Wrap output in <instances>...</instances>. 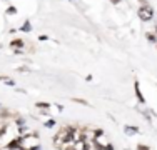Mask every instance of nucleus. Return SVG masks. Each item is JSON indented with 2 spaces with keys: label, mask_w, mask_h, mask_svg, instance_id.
<instances>
[{
  "label": "nucleus",
  "mask_w": 157,
  "mask_h": 150,
  "mask_svg": "<svg viewBox=\"0 0 157 150\" xmlns=\"http://www.w3.org/2000/svg\"><path fill=\"white\" fill-rule=\"evenodd\" d=\"M139 18L142 22H149V20H152V17H154V10H152V7L149 5H142L140 9H139Z\"/></svg>",
  "instance_id": "nucleus-1"
},
{
  "label": "nucleus",
  "mask_w": 157,
  "mask_h": 150,
  "mask_svg": "<svg viewBox=\"0 0 157 150\" xmlns=\"http://www.w3.org/2000/svg\"><path fill=\"white\" fill-rule=\"evenodd\" d=\"M22 142H24V138H22V135H18L17 138H13V140H10L7 144V150H20Z\"/></svg>",
  "instance_id": "nucleus-2"
},
{
  "label": "nucleus",
  "mask_w": 157,
  "mask_h": 150,
  "mask_svg": "<svg viewBox=\"0 0 157 150\" xmlns=\"http://www.w3.org/2000/svg\"><path fill=\"white\" fill-rule=\"evenodd\" d=\"M134 92H136V97H137V100H139L140 103H145V99H144V95H142V92H140L139 80H134Z\"/></svg>",
  "instance_id": "nucleus-3"
},
{
  "label": "nucleus",
  "mask_w": 157,
  "mask_h": 150,
  "mask_svg": "<svg viewBox=\"0 0 157 150\" xmlns=\"http://www.w3.org/2000/svg\"><path fill=\"white\" fill-rule=\"evenodd\" d=\"M10 48H12V50H24V48H25L24 40H20V39L12 40V42H10Z\"/></svg>",
  "instance_id": "nucleus-4"
},
{
  "label": "nucleus",
  "mask_w": 157,
  "mask_h": 150,
  "mask_svg": "<svg viewBox=\"0 0 157 150\" xmlns=\"http://www.w3.org/2000/svg\"><path fill=\"white\" fill-rule=\"evenodd\" d=\"M0 82H3V84L9 85V87H13V85H15V82H13L10 77H7V75H0Z\"/></svg>",
  "instance_id": "nucleus-5"
},
{
  "label": "nucleus",
  "mask_w": 157,
  "mask_h": 150,
  "mask_svg": "<svg viewBox=\"0 0 157 150\" xmlns=\"http://www.w3.org/2000/svg\"><path fill=\"white\" fill-rule=\"evenodd\" d=\"M20 32H25V33H29V32H32V24L29 20H25L24 24H22V27H20Z\"/></svg>",
  "instance_id": "nucleus-6"
},
{
  "label": "nucleus",
  "mask_w": 157,
  "mask_h": 150,
  "mask_svg": "<svg viewBox=\"0 0 157 150\" xmlns=\"http://www.w3.org/2000/svg\"><path fill=\"white\" fill-rule=\"evenodd\" d=\"M145 39H147L151 43H157V35L152 33V32H145Z\"/></svg>",
  "instance_id": "nucleus-7"
},
{
  "label": "nucleus",
  "mask_w": 157,
  "mask_h": 150,
  "mask_svg": "<svg viewBox=\"0 0 157 150\" xmlns=\"http://www.w3.org/2000/svg\"><path fill=\"white\" fill-rule=\"evenodd\" d=\"M35 107H37V108H42V110H50L52 105H50V103H47V102H37V103H35Z\"/></svg>",
  "instance_id": "nucleus-8"
},
{
  "label": "nucleus",
  "mask_w": 157,
  "mask_h": 150,
  "mask_svg": "<svg viewBox=\"0 0 157 150\" xmlns=\"http://www.w3.org/2000/svg\"><path fill=\"white\" fill-rule=\"evenodd\" d=\"M124 130H125V133H127V135H132V133H139V132H140L139 127H129V125H127Z\"/></svg>",
  "instance_id": "nucleus-9"
},
{
  "label": "nucleus",
  "mask_w": 157,
  "mask_h": 150,
  "mask_svg": "<svg viewBox=\"0 0 157 150\" xmlns=\"http://www.w3.org/2000/svg\"><path fill=\"white\" fill-rule=\"evenodd\" d=\"M55 123H57V122H55L54 118H50V120H47V122L44 123V127H45V129H54V127H55Z\"/></svg>",
  "instance_id": "nucleus-10"
},
{
  "label": "nucleus",
  "mask_w": 157,
  "mask_h": 150,
  "mask_svg": "<svg viewBox=\"0 0 157 150\" xmlns=\"http://www.w3.org/2000/svg\"><path fill=\"white\" fill-rule=\"evenodd\" d=\"M5 13H7V15H15V13H17V9H15L13 5H10V7H7Z\"/></svg>",
  "instance_id": "nucleus-11"
},
{
  "label": "nucleus",
  "mask_w": 157,
  "mask_h": 150,
  "mask_svg": "<svg viewBox=\"0 0 157 150\" xmlns=\"http://www.w3.org/2000/svg\"><path fill=\"white\" fill-rule=\"evenodd\" d=\"M74 102H77V103H82V105H89L87 100H82V99H74Z\"/></svg>",
  "instance_id": "nucleus-12"
},
{
  "label": "nucleus",
  "mask_w": 157,
  "mask_h": 150,
  "mask_svg": "<svg viewBox=\"0 0 157 150\" xmlns=\"http://www.w3.org/2000/svg\"><path fill=\"white\" fill-rule=\"evenodd\" d=\"M137 150H151V148H149L147 145H142L140 144V145H137Z\"/></svg>",
  "instance_id": "nucleus-13"
},
{
  "label": "nucleus",
  "mask_w": 157,
  "mask_h": 150,
  "mask_svg": "<svg viewBox=\"0 0 157 150\" xmlns=\"http://www.w3.org/2000/svg\"><path fill=\"white\" fill-rule=\"evenodd\" d=\"M104 150H115V148H114V145H112L110 142H109V144H107L105 147H104Z\"/></svg>",
  "instance_id": "nucleus-14"
},
{
  "label": "nucleus",
  "mask_w": 157,
  "mask_h": 150,
  "mask_svg": "<svg viewBox=\"0 0 157 150\" xmlns=\"http://www.w3.org/2000/svg\"><path fill=\"white\" fill-rule=\"evenodd\" d=\"M39 40H42V42H45V40H48V37H47V35H40V37H39Z\"/></svg>",
  "instance_id": "nucleus-15"
},
{
  "label": "nucleus",
  "mask_w": 157,
  "mask_h": 150,
  "mask_svg": "<svg viewBox=\"0 0 157 150\" xmlns=\"http://www.w3.org/2000/svg\"><path fill=\"white\" fill-rule=\"evenodd\" d=\"M121 2H122V0H110V3H114V5H119Z\"/></svg>",
  "instance_id": "nucleus-16"
},
{
  "label": "nucleus",
  "mask_w": 157,
  "mask_h": 150,
  "mask_svg": "<svg viewBox=\"0 0 157 150\" xmlns=\"http://www.w3.org/2000/svg\"><path fill=\"white\" fill-rule=\"evenodd\" d=\"M155 35H157V25H155Z\"/></svg>",
  "instance_id": "nucleus-17"
},
{
  "label": "nucleus",
  "mask_w": 157,
  "mask_h": 150,
  "mask_svg": "<svg viewBox=\"0 0 157 150\" xmlns=\"http://www.w3.org/2000/svg\"><path fill=\"white\" fill-rule=\"evenodd\" d=\"M97 150H104V148H97Z\"/></svg>",
  "instance_id": "nucleus-18"
},
{
  "label": "nucleus",
  "mask_w": 157,
  "mask_h": 150,
  "mask_svg": "<svg viewBox=\"0 0 157 150\" xmlns=\"http://www.w3.org/2000/svg\"><path fill=\"white\" fill-rule=\"evenodd\" d=\"M155 47H157V43H155Z\"/></svg>",
  "instance_id": "nucleus-19"
},
{
  "label": "nucleus",
  "mask_w": 157,
  "mask_h": 150,
  "mask_svg": "<svg viewBox=\"0 0 157 150\" xmlns=\"http://www.w3.org/2000/svg\"><path fill=\"white\" fill-rule=\"evenodd\" d=\"M0 47H2V45H0Z\"/></svg>",
  "instance_id": "nucleus-20"
}]
</instances>
